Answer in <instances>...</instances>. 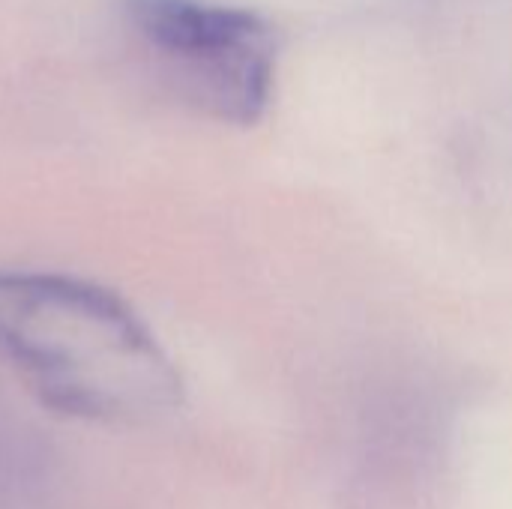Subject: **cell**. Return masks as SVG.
<instances>
[{"label":"cell","instance_id":"obj_2","mask_svg":"<svg viewBox=\"0 0 512 509\" xmlns=\"http://www.w3.org/2000/svg\"><path fill=\"white\" fill-rule=\"evenodd\" d=\"M120 18L171 96L228 123L264 114L279 60L267 18L216 0H120Z\"/></svg>","mask_w":512,"mask_h":509},{"label":"cell","instance_id":"obj_1","mask_svg":"<svg viewBox=\"0 0 512 509\" xmlns=\"http://www.w3.org/2000/svg\"><path fill=\"white\" fill-rule=\"evenodd\" d=\"M0 363L48 411L144 426L183 402V381L147 321L111 288L0 267Z\"/></svg>","mask_w":512,"mask_h":509}]
</instances>
